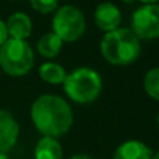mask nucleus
Masks as SVG:
<instances>
[{
    "mask_svg": "<svg viewBox=\"0 0 159 159\" xmlns=\"http://www.w3.org/2000/svg\"><path fill=\"white\" fill-rule=\"evenodd\" d=\"M31 118L41 134L52 138L65 135L73 123L69 104L55 94L39 96L31 106Z\"/></svg>",
    "mask_w": 159,
    "mask_h": 159,
    "instance_id": "nucleus-1",
    "label": "nucleus"
},
{
    "mask_svg": "<svg viewBox=\"0 0 159 159\" xmlns=\"http://www.w3.org/2000/svg\"><path fill=\"white\" fill-rule=\"evenodd\" d=\"M100 51L106 61L113 65L125 66L138 59L141 54L139 39L128 28H117L104 35Z\"/></svg>",
    "mask_w": 159,
    "mask_h": 159,
    "instance_id": "nucleus-2",
    "label": "nucleus"
},
{
    "mask_svg": "<svg viewBox=\"0 0 159 159\" xmlns=\"http://www.w3.org/2000/svg\"><path fill=\"white\" fill-rule=\"evenodd\" d=\"M63 89L72 102L89 104L93 103L102 92V78L90 68H78L66 75Z\"/></svg>",
    "mask_w": 159,
    "mask_h": 159,
    "instance_id": "nucleus-3",
    "label": "nucleus"
},
{
    "mask_svg": "<svg viewBox=\"0 0 159 159\" xmlns=\"http://www.w3.org/2000/svg\"><path fill=\"white\" fill-rule=\"evenodd\" d=\"M34 54L25 39L10 38L0 47V66L11 76H23L31 70Z\"/></svg>",
    "mask_w": 159,
    "mask_h": 159,
    "instance_id": "nucleus-4",
    "label": "nucleus"
},
{
    "mask_svg": "<svg viewBox=\"0 0 159 159\" xmlns=\"http://www.w3.org/2000/svg\"><path fill=\"white\" fill-rule=\"evenodd\" d=\"M54 34L62 41L73 42L83 35L86 30V20L83 13L75 6H62L55 11L52 18Z\"/></svg>",
    "mask_w": 159,
    "mask_h": 159,
    "instance_id": "nucleus-5",
    "label": "nucleus"
},
{
    "mask_svg": "<svg viewBox=\"0 0 159 159\" xmlns=\"http://www.w3.org/2000/svg\"><path fill=\"white\" fill-rule=\"evenodd\" d=\"M132 33L137 38L153 39L159 37V6L145 4L132 14Z\"/></svg>",
    "mask_w": 159,
    "mask_h": 159,
    "instance_id": "nucleus-6",
    "label": "nucleus"
},
{
    "mask_svg": "<svg viewBox=\"0 0 159 159\" xmlns=\"http://www.w3.org/2000/svg\"><path fill=\"white\" fill-rule=\"evenodd\" d=\"M18 124L9 111L0 108V152L7 153L18 138Z\"/></svg>",
    "mask_w": 159,
    "mask_h": 159,
    "instance_id": "nucleus-7",
    "label": "nucleus"
},
{
    "mask_svg": "<svg viewBox=\"0 0 159 159\" xmlns=\"http://www.w3.org/2000/svg\"><path fill=\"white\" fill-rule=\"evenodd\" d=\"M94 20L100 30L110 33L113 30H117L121 24V11L116 4L104 2L97 6L94 11Z\"/></svg>",
    "mask_w": 159,
    "mask_h": 159,
    "instance_id": "nucleus-8",
    "label": "nucleus"
},
{
    "mask_svg": "<svg viewBox=\"0 0 159 159\" xmlns=\"http://www.w3.org/2000/svg\"><path fill=\"white\" fill-rule=\"evenodd\" d=\"M7 34L14 39H25L31 35L33 23L25 13H14L7 20Z\"/></svg>",
    "mask_w": 159,
    "mask_h": 159,
    "instance_id": "nucleus-9",
    "label": "nucleus"
},
{
    "mask_svg": "<svg viewBox=\"0 0 159 159\" xmlns=\"http://www.w3.org/2000/svg\"><path fill=\"white\" fill-rule=\"evenodd\" d=\"M152 151L141 141L123 142L116 149L113 159H151Z\"/></svg>",
    "mask_w": 159,
    "mask_h": 159,
    "instance_id": "nucleus-10",
    "label": "nucleus"
},
{
    "mask_svg": "<svg viewBox=\"0 0 159 159\" xmlns=\"http://www.w3.org/2000/svg\"><path fill=\"white\" fill-rule=\"evenodd\" d=\"M35 159H62L63 151L61 144L52 137H44L35 147Z\"/></svg>",
    "mask_w": 159,
    "mask_h": 159,
    "instance_id": "nucleus-11",
    "label": "nucleus"
},
{
    "mask_svg": "<svg viewBox=\"0 0 159 159\" xmlns=\"http://www.w3.org/2000/svg\"><path fill=\"white\" fill-rule=\"evenodd\" d=\"M62 39L54 33H47L38 41V52L44 58H55L62 49Z\"/></svg>",
    "mask_w": 159,
    "mask_h": 159,
    "instance_id": "nucleus-12",
    "label": "nucleus"
},
{
    "mask_svg": "<svg viewBox=\"0 0 159 159\" xmlns=\"http://www.w3.org/2000/svg\"><path fill=\"white\" fill-rule=\"evenodd\" d=\"M39 76L44 82L51 84H59L65 82L66 72L61 65L54 62H47L39 68Z\"/></svg>",
    "mask_w": 159,
    "mask_h": 159,
    "instance_id": "nucleus-13",
    "label": "nucleus"
},
{
    "mask_svg": "<svg viewBox=\"0 0 159 159\" xmlns=\"http://www.w3.org/2000/svg\"><path fill=\"white\" fill-rule=\"evenodd\" d=\"M144 87L148 96L159 102V68L148 70L144 79Z\"/></svg>",
    "mask_w": 159,
    "mask_h": 159,
    "instance_id": "nucleus-14",
    "label": "nucleus"
},
{
    "mask_svg": "<svg viewBox=\"0 0 159 159\" xmlns=\"http://www.w3.org/2000/svg\"><path fill=\"white\" fill-rule=\"evenodd\" d=\"M30 3L34 10L42 13V14L55 11L58 7V0H30Z\"/></svg>",
    "mask_w": 159,
    "mask_h": 159,
    "instance_id": "nucleus-15",
    "label": "nucleus"
},
{
    "mask_svg": "<svg viewBox=\"0 0 159 159\" xmlns=\"http://www.w3.org/2000/svg\"><path fill=\"white\" fill-rule=\"evenodd\" d=\"M7 37H9V34H7V27L3 21L0 20V47L7 41Z\"/></svg>",
    "mask_w": 159,
    "mask_h": 159,
    "instance_id": "nucleus-16",
    "label": "nucleus"
},
{
    "mask_svg": "<svg viewBox=\"0 0 159 159\" xmlns=\"http://www.w3.org/2000/svg\"><path fill=\"white\" fill-rule=\"evenodd\" d=\"M70 159H94V158H92V156H89V155H83V153H79V155H73Z\"/></svg>",
    "mask_w": 159,
    "mask_h": 159,
    "instance_id": "nucleus-17",
    "label": "nucleus"
},
{
    "mask_svg": "<svg viewBox=\"0 0 159 159\" xmlns=\"http://www.w3.org/2000/svg\"><path fill=\"white\" fill-rule=\"evenodd\" d=\"M139 2L145 4H156V2H159V0H139Z\"/></svg>",
    "mask_w": 159,
    "mask_h": 159,
    "instance_id": "nucleus-18",
    "label": "nucleus"
},
{
    "mask_svg": "<svg viewBox=\"0 0 159 159\" xmlns=\"http://www.w3.org/2000/svg\"><path fill=\"white\" fill-rule=\"evenodd\" d=\"M0 159H9V156H7V153H2V152H0Z\"/></svg>",
    "mask_w": 159,
    "mask_h": 159,
    "instance_id": "nucleus-19",
    "label": "nucleus"
},
{
    "mask_svg": "<svg viewBox=\"0 0 159 159\" xmlns=\"http://www.w3.org/2000/svg\"><path fill=\"white\" fill-rule=\"evenodd\" d=\"M123 2H124V3H134V2H135V0H123Z\"/></svg>",
    "mask_w": 159,
    "mask_h": 159,
    "instance_id": "nucleus-20",
    "label": "nucleus"
},
{
    "mask_svg": "<svg viewBox=\"0 0 159 159\" xmlns=\"http://www.w3.org/2000/svg\"><path fill=\"white\" fill-rule=\"evenodd\" d=\"M151 159H159V152H158V153H155V155H153Z\"/></svg>",
    "mask_w": 159,
    "mask_h": 159,
    "instance_id": "nucleus-21",
    "label": "nucleus"
},
{
    "mask_svg": "<svg viewBox=\"0 0 159 159\" xmlns=\"http://www.w3.org/2000/svg\"><path fill=\"white\" fill-rule=\"evenodd\" d=\"M158 125H159V114H158Z\"/></svg>",
    "mask_w": 159,
    "mask_h": 159,
    "instance_id": "nucleus-22",
    "label": "nucleus"
}]
</instances>
